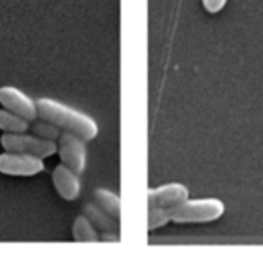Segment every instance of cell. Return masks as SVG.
I'll return each mask as SVG.
<instances>
[{
	"instance_id": "cell-1",
	"label": "cell",
	"mask_w": 263,
	"mask_h": 257,
	"mask_svg": "<svg viewBox=\"0 0 263 257\" xmlns=\"http://www.w3.org/2000/svg\"><path fill=\"white\" fill-rule=\"evenodd\" d=\"M38 117L45 121H51L56 126H60L63 131L80 135L85 141H92L98 135V124L88 113L76 110L72 106H67L63 103L51 97L36 99Z\"/></svg>"
},
{
	"instance_id": "cell-2",
	"label": "cell",
	"mask_w": 263,
	"mask_h": 257,
	"mask_svg": "<svg viewBox=\"0 0 263 257\" xmlns=\"http://www.w3.org/2000/svg\"><path fill=\"white\" fill-rule=\"evenodd\" d=\"M226 205L218 198H193L170 209V216L175 223H209L223 216Z\"/></svg>"
},
{
	"instance_id": "cell-3",
	"label": "cell",
	"mask_w": 263,
	"mask_h": 257,
	"mask_svg": "<svg viewBox=\"0 0 263 257\" xmlns=\"http://www.w3.org/2000/svg\"><path fill=\"white\" fill-rule=\"evenodd\" d=\"M0 144L8 151H24L36 155L40 159H47L58 153V142L44 139L40 135H29L27 131L20 133H6L0 137Z\"/></svg>"
},
{
	"instance_id": "cell-4",
	"label": "cell",
	"mask_w": 263,
	"mask_h": 257,
	"mask_svg": "<svg viewBox=\"0 0 263 257\" xmlns=\"http://www.w3.org/2000/svg\"><path fill=\"white\" fill-rule=\"evenodd\" d=\"M45 167L44 159L24 151L0 153V173L9 176H34Z\"/></svg>"
},
{
	"instance_id": "cell-5",
	"label": "cell",
	"mask_w": 263,
	"mask_h": 257,
	"mask_svg": "<svg viewBox=\"0 0 263 257\" xmlns=\"http://www.w3.org/2000/svg\"><path fill=\"white\" fill-rule=\"evenodd\" d=\"M58 141V153L62 162L76 171L78 174H81L87 166V149H85L87 141L81 139L80 135L70 133V131H63Z\"/></svg>"
},
{
	"instance_id": "cell-6",
	"label": "cell",
	"mask_w": 263,
	"mask_h": 257,
	"mask_svg": "<svg viewBox=\"0 0 263 257\" xmlns=\"http://www.w3.org/2000/svg\"><path fill=\"white\" fill-rule=\"evenodd\" d=\"M0 105L18 115L26 117L27 121L38 119V106L36 101L31 99L26 92L18 90L16 87H0Z\"/></svg>"
},
{
	"instance_id": "cell-7",
	"label": "cell",
	"mask_w": 263,
	"mask_h": 257,
	"mask_svg": "<svg viewBox=\"0 0 263 257\" xmlns=\"http://www.w3.org/2000/svg\"><path fill=\"white\" fill-rule=\"evenodd\" d=\"M190 198V189L180 182H170V184L159 185V187H150L146 192L148 207H172L182 203L184 200Z\"/></svg>"
},
{
	"instance_id": "cell-8",
	"label": "cell",
	"mask_w": 263,
	"mask_h": 257,
	"mask_svg": "<svg viewBox=\"0 0 263 257\" xmlns=\"http://www.w3.org/2000/svg\"><path fill=\"white\" fill-rule=\"evenodd\" d=\"M52 184L54 189L63 200L67 202H72L80 196L81 192V182H80V174L74 169H70L65 164H60L54 167L52 171Z\"/></svg>"
},
{
	"instance_id": "cell-9",
	"label": "cell",
	"mask_w": 263,
	"mask_h": 257,
	"mask_svg": "<svg viewBox=\"0 0 263 257\" xmlns=\"http://www.w3.org/2000/svg\"><path fill=\"white\" fill-rule=\"evenodd\" d=\"M83 214L94 223L96 228L103 230V234H105V232H117V220L108 216V214L99 205H96V203H87V205L83 207Z\"/></svg>"
},
{
	"instance_id": "cell-10",
	"label": "cell",
	"mask_w": 263,
	"mask_h": 257,
	"mask_svg": "<svg viewBox=\"0 0 263 257\" xmlns=\"http://www.w3.org/2000/svg\"><path fill=\"white\" fill-rule=\"evenodd\" d=\"M94 203L99 205L108 216L119 221L121 218V198L116 192L108 191V189H96L94 192Z\"/></svg>"
},
{
	"instance_id": "cell-11",
	"label": "cell",
	"mask_w": 263,
	"mask_h": 257,
	"mask_svg": "<svg viewBox=\"0 0 263 257\" xmlns=\"http://www.w3.org/2000/svg\"><path fill=\"white\" fill-rule=\"evenodd\" d=\"M31 126V121L26 117L18 115V113L11 112L8 108L0 110V130L6 133H20V131H27Z\"/></svg>"
},
{
	"instance_id": "cell-12",
	"label": "cell",
	"mask_w": 263,
	"mask_h": 257,
	"mask_svg": "<svg viewBox=\"0 0 263 257\" xmlns=\"http://www.w3.org/2000/svg\"><path fill=\"white\" fill-rule=\"evenodd\" d=\"M72 238L76 241H81V243H96L99 241V234H98V228L94 227L90 220H88L85 214L78 216L74 220V225H72Z\"/></svg>"
},
{
	"instance_id": "cell-13",
	"label": "cell",
	"mask_w": 263,
	"mask_h": 257,
	"mask_svg": "<svg viewBox=\"0 0 263 257\" xmlns=\"http://www.w3.org/2000/svg\"><path fill=\"white\" fill-rule=\"evenodd\" d=\"M38 119H40V117H38ZM31 128H33V131L36 135H40V137H44V139H49V141H58L60 135L63 133L62 128L56 126V124L51 123V121H45V119H40L38 123H33Z\"/></svg>"
},
{
	"instance_id": "cell-14",
	"label": "cell",
	"mask_w": 263,
	"mask_h": 257,
	"mask_svg": "<svg viewBox=\"0 0 263 257\" xmlns=\"http://www.w3.org/2000/svg\"><path fill=\"white\" fill-rule=\"evenodd\" d=\"M170 221H172L170 209H166V207H148V230L164 227Z\"/></svg>"
},
{
	"instance_id": "cell-15",
	"label": "cell",
	"mask_w": 263,
	"mask_h": 257,
	"mask_svg": "<svg viewBox=\"0 0 263 257\" xmlns=\"http://www.w3.org/2000/svg\"><path fill=\"white\" fill-rule=\"evenodd\" d=\"M227 0H202V6L208 13L215 15V13H220L223 8H226Z\"/></svg>"
}]
</instances>
